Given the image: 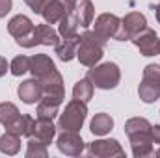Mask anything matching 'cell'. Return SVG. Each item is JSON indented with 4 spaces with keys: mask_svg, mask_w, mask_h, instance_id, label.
<instances>
[{
    "mask_svg": "<svg viewBox=\"0 0 160 158\" xmlns=\"http://www.w3.org/2000/svg\"><path fill=\"white\" fill-rule=\"evenodd\" d=\"M19 117V108L13 102H0V125L8 126Z\"/></svg>",
    "mask_w": 160,
    "mask_h": 158,
    "instance_id": "4316f807",
    "label": "cell"
},
{
    "mask_svg": "<svg viewBox=\"0 0 160 158\" xmlns=\"http://www.w3.org/2000/svg\"><path fill=\"white\" fill-rule=\"evenodd\" d=\"M34 121L36 119L32 116H26V114H19V117L15 119L11 125L6 126V130L21 136V138H30L32 136V128H34Z\"/></svg>",
    "mask_w": 160,
    "mask_h": 158,
    "instance_id": "ac0fdd59",
    "label": "cell"
},
{
    "mask_svg": "<svg viewBox=\"0 0 160 158\" xmlns=\"http://www.w3.org/2000/svg\"><path fill=\"white\" fill-rule=\"evenodd\" d=\"M41 15H43V19H45L47 24H58L67 13H65L63 6L60 4V0H48L45 4L43 11H41Z\"/></svg>",
    "mask_w": 160,
    "mask_h": 158,
    "instance_id": "ffe728a7",
    "label": "cell"
},
{
    "mask_svg": "<svg viewBox=\"0 0 160 158\" xmlns=\"http://www.w3.org/2000/svg\"><path fill=\"white\" fill-rule=\"evenodd\" d=\"M38 80H39L41 87H43V95L63 101V97H65V87H63V78H62V75H60L58 69H52L50 73L43 75V77L38 78Z\"/></svg>",
    "mask_w": 160,
    "mask_h": 158,
    "instance_id": "9c48e42d",
    "label": "cell"
},
{
    "mask_svg": "<svg viewBox=\"0 0 160 158\" xmlns=\"http://www.w3.org/2000/svg\"><path fill=\"white\" fill-rule=\"evenodd\" d=\"M60 41V34L58 30L52 28V24H38L34 28V32L28 36V37H22V39H17V45H21L22 48H32V47H38V45H45V47H56Z\"/></svg>",
    "mask_w": 160,
    "mask_h": 158,
    "instance_id": "277c9868",
    "label": "cell"
},
{
    "mask_svg": "<svg viewBox=\"0 0 160 158\" xmlns=\"http://www.w3.org/2000/svg\"><path fill=\"white\" fill-rule=\"evenodd\" d=\"M11 6H13V0H0V19L11 11Z\"/></svg>",
    "mask_w": 160,
    "mask_h": 158,
    "instance_id": "d6a6232c",
    "label": "cell"
},
{
    "mask_svg": "<svg viewBox=\"0 0 160 158\" xmlns=\"http://www.w3.org/2000/svg\"><path fill=\"white\" fill-rule=\"evenodd\" d=\"M93 84H91V80L89 78H82L78 80L77 84H75V87H73V99H77V101H82V102H89L91 101V97H93Z\"/></svg>",
    "mask_w": 160,
    "mask_h": 158,
    "instance_id": "484cf974",
    "label": "cell"
},
{
    "mask_svg": "<svg viewBox=\"0 0 160 158\" xmlns=\"http://www.w3.org/2000/svg\"><path fill=\"white\" fill-rule=\"evenodd\" d=\"M52 69H56V65L47 54H34L30 58V73L34 78H41L43 75L50 73Z\"/></svg>",
    "mask_w": 160,
    "mask_h": 158,
    "instance_id": "e0dca14e",
    "label": "cell"
},
{
    "mask_svg": "<svg viewBox=\"0 0 160 158\" xmlns=\"http://www.w3.org/2000/svg\"><path fill=\"white\" fill-rule=\"evenodd\" d=\"M158 54H160V39H158Z\"/></svg>",
    "mask_w": 160,
    "mask_h": 158,
    "instance_id": "74e56055",
    "label": "cell"
},
{
    "mask_svg": "<svg viewBox=\"0 0 160 158\" xmlns=\"http://www.w3.org/2000/svg\"><path fill=\"white\" fill-rule=\"evenodd\" d=\"M114 128V119L110 114H104V112H101V114H95V117L91 119V123H89V130H91V134H95V136H106V134H110V130Z\"/></svg>",
    "mask_w": 160,
    "mask_h": 158,
    "instance_id": "d6986e66",
    "label": "cell"
},
{
    "mask_svg": "<svg viewBox=\"0 0 160 158\" xmlns=\"http://www.w3.org/2000/svg\"><path fill=\"white\" fill-rule=\"evenodd\" d=\"M8 71H9V63H8V60H6L4 56H0V78H2Z\"/></svg>",
    "mask_w": 160,
    "mask_h": 158,
    "instance_id": "e575fe53",
    "label": "cell"
},
{
    "mask_svg": "<svg viewBox=\"0 0 160 158\" xmlns=\"http://www.w3.org/2000/svg\"><path fill=\"white\" fill-rule=\"evenodd\" d=\"M155 156H158V158H160V149L157 151V153H155Z\"/></svg>",
    "mask_w": 160,
    "mask_h": 158,
    "instance_id": "8d00e7d4",
    "label": "cell"
},
{
    "mask_svg": "<svg viewBox=\"0 0 160 158\" xmlns=\"http://www.w3.org/2000/svg\"><path fill=\"white\" fill-rule=\"evenodd\" d=\"M151 140L160 145V125H151Z\"/></svg>",
    "mask_w": 160,
    "mask_h": 158,
    "instance_id": "836d02e7",
    "label": "cell"
},
{
    "mask_svg": "<svg viewBox=\"0 0 160 158\" xmlns=\"http://www.w3.org/2000/svg\"><path fill=\"white\" fill-rule=\"evenodd\" d=\"M30 138H36L43 141L45 145H50L52 140L56 138V125H54V119H47V117H38L34 121V128H32V136Z\"/></svg>",
    "mask_w": 160,
    "mask_h": 158,
    "instance_id": "7c38bea8",
    "label": "cell"
},
{
    "mask_svg": "<svg viewBox=\"0 0 160 158\" xmlns=\"http://www.w3.org/2000/svg\"><path fill=\"white\" fill-rule=\"evenodd\" d=\"M60 4L63 6L65 13L69 15V13H75V9H77V4H78V0H60Z\"/></svg>",
    "mask_w": 160,
    "mask_h": 158,
    "instance_id": "1f68e13d",
    "label": "cell"
},
{
    "mask_svg": "<svg viewBox=\"0 0 160 158\" xmlns=\"http://www.w3.org/2000/svg\"><path fill=\"white\" fill-rule=\"evenodd\" d=\"M78 41H80V36H75V37H60L58 45L54 47L58 58L62 62H71L73 58H77Z\"/></svg>",
    "mask_w": 160,
    "mask_h": 158,
    "instance_id": "5bb4252c",
    "label": "cell"
},
{
    "mask_svg": "<svg viewBox=\"0 0 160 158\" xmlns=\"http://www.w3.org/2000/svg\"><path fill=\"white\" fill-rule=\"evenodd\" d=\"M34 28H36V24L30 21V17L21 15V13L11 17L9 22H8V32H9L11 37H15V41L22 39V37H28L34 32Z\"/></svg>",
    "mask_w": 160,
    "mask_h": 158,
    "instance_id": "4fadbf2b",
    "label": "cell"
},
{
    "mask_svg": "<svg viewBox=\"0 0 160 158\" xmlns=\"http://www.w3.org/2000/svg\"><path fill=\"white\" fill-rule=\"evenodd\" d=\"M121 28V19L114 13H101L93 22V32L102 41L116 39Z\"/></svg>",
    "mask_w": 160,
    "mask_h": 158,
    "instance_id": "8992f818",
    "label": "cell"
},
{
    "mask_svg": "<svg viewBox=\"0 0 160 158\" xmlns=\"http://www.w3.org/2000/svg\"><path fill=\"white\" fill-rule=\"evenodd\" d=\"M26 156L28 158H47L48 156V151H47V145L36 140V138H30L28 143H26Z\"/></svg>",
    "mask_w": 160,
    "mask_h": 158,
    "instance_id": "f1b7e54d",
    "label": "cell"
},
{
    "mask_svg": "<svg viewBox=\"0 0 160 158\" xmlns=\"http://www.w3.org/2000/svg\"><path fill=\"white\" fill-rule=\"evenodd\" d=\"M104 43L93 30H86L78 41V48H77V58L84 67H93L97 65L102 56H104Z\"/></svg>",
    "mask_w": 160,
    "mask_h": 158,
    "instance_id": "6da1fadb",
    "label": "cell"
},
{
    "mask_svg": "<svg viewBox=\"0 0 160 158\" xmlns=\"http://www.w3.org/2000/svg\"><path fill=\"white\" fill-rule=\"evenodd\" d=\"M88 117V104L82 101H69L65 104V110L60 114L58 119V128L62 130H75L80 132V128L84 126V121Z\"/></svg>",
    "mask_w": 160,
    "mask_h": 158,
    "instance_id": "3957f363",
    "label": "cell"
},
{
    "mask_svg": "<svg viewBox=\"0 0 160 158\" xmlns=\"http://www.w3.org/2000/svg\"><path fill=\"white\" fill-rule=\"evenodd\" d=\"M77 19H78L80 28H89L93 24V19H95V7H93V2L91 0H80L77 4Z\"/></svg>",
    "mask_w": 160,
    "mask_h": 158,
    "instance_id": "44dd1931",
    "label": "cell"
},
{
    "mask_svg": "<svg viewBox=\"0 0 160 158\" xmlns=\"http://www.w3.org/2000/svg\"><path fill=\"white\" fill-rule=\"evenodd\" d=\"M130 41H132V43L136 45V48H138L143 56H147V58L158 54V36H157V32L151 30V28H143L138 36H134Z\"/></svg>",
    "mask_w": 160,
    "mask_h": 158,
    "instance_id": "30bf717a",
    "label": "cell"
},
{
    "mask_svg": "<svg viewBox=\"0 0 160 158\" xmlns=\"http://www.w3.org/2000/svg\"><path fill=\"white\" fill-rule=\"evenodd\" d=\"M0 151H2L4 155H9V156L17 155V153L21 151V136H17V134L6 130V132L0 136Z\"/></svg>",
    "mask_w": 160,
    "mask_h": 158,
    "instance_id": "d4e9b609",
    "label": "cell"
},
{
    "mask_svg": "<svg viewBox=\"0 0 160 158\" xmlns=\"http://www.w3.org/2000/svg\"><path fill=\"white\" fill-rule=\"evenodd\" d=\"M58 151L67 156H80L84 153V140L75 130H62V134L56 140Z\"/></svg>",
    "mask_w": 160,
    "mask_h": 158,
    "instance_id": "ba28073f",
    "label": "cell"
},
{
    "mask_svg": "<svg viewBox=\"0 0 160 158\" xmlns=\"http://www.w3.org/2000/svg\"><path fill=\"white\" fill-rule=\"evenodd\" d=\"M88 155L95 158H125V149L118 140H95L88 145Z\"/></svg>",
    "mask_w": 160,
    "mask_h": 158,
    "instance_id": "52a82bcc",
    "label": "cell"
},
{
    "mask_svg": "<svg viewBox=\"0 0 160 158\" xmlns=\"http://www.w3.org/2000/svg\"><path fill=\"white\" fill-rule=\"evenodd\" d=\"M155 15H157V21L160 24V4H157V7H155Z\"/></svg>",
    "mask_w": 160,
    "mask_h": 158,
    "instance_id": "d590c367",
    "label": "cell"
},
{
    "mask_svg": "<svg viewBox=\"0 0 160 158\" xmlns=\"http://www.w3.org/2000/svg\"><path fill=\"white\" fill-rule=\"evenodd\" d=\"M143 77L160 82V65H157V63H149V65H145V69H143Z\"/></svg>",
    "mask_w": 160,
    "mask_h": 158,
    "instance_id": "f546056e",
    "label": "cell"
},
{
    "mask_svg": "<svg viewBox=\"0 0 160 158\" xmlns=\"http://www.w3.org/2000/svg\"><path fill=\"white\" fill-rule=\"evenodd\" d=\"M138 95H140V99L145 104H151V102L158 101L160 99V82L143 77L142 82H140V86H138Z\"/></svg>",
    "mask_w": 160,
    "mask_h": 158,
    "instance_id": "9a60e30c",
    "label": "cell"
},
{
    "mask_svg": "<svg viewBox=\"0 0 160 158\" xmlns=\"http://www.w3.org/2000/svg\"><path fill=\"white\" fill-rule=\"evenodd\" d=\"M125 134L128 138L140 134H151V123L145 117H130L125 123Z\"/></svg>",
    "mask_w": 160,
    "mask_h": 158,
    "instance_id": "cb8c5ba5",
    "label": "cell"
},
{
    "mask_svg": "<svg viewBox=\"0 0 160 158\" xmlns=\"http://www.w3.org/2000/svg\"><path fill=\"white\" fill-rule=\"evenodd\" d=\"M143 28H147V19L140 11H130L121 19V28L118 34V41H130L134 36H138Z\"/></svg>",
    "mask_w": 160,
    "mask_h": 158,
    "instance_id": "5b68a950",
    "label": "cell"
},
{
    "mask_svg": "<svg viewBox=\"0 0 160 158\" xmlns=\"http://www.w3.org/2000/svg\"><path fill=\"white\" fill-rule=\"evenodd\" d=\"M62 102H63V101H60V99L43 95V99L38 102V117L54 119L60 114V104H62Z\"/></svg>",
    "mask_w": 160,
    "mask_h": 158,
    "instance_id": "7402d4cb",
    "label": "cell"
},
{
    "mask_svg": "<svg viewBox=\"0 0 160 158\" xmlns=\"http://www.w3.org/2000/svg\"><path fill=\"white\" fill-rule=\"evenodd\" d=\"M47 2H48V0H24V4H26L34 13H41Z\"/></svg>",
    "mask_w": 160,
    "mask_h": 158,
    "instance_id": "4dcf8cb0",
    "label": "cell"
},
{
    "mask_svg": "<svg viewBox=\"0 0 160 158\" xmlns=\"http://www.w3.org/2000/svg\"><path fill=\"white\" fill-rule=\"evenodd\" d=\"M17 95L24 104H38L43 99V87H41L38 78H28L19 84Z\"/></svg>",
    "mask_w": 160,
    "mask_h": 158,
    "instance_id": "8fae6325",
    "label": "cell"
},
{
    "mask_svg": "<svg viewBox=\"0 0 160 158\" xmlns=\"http://www.w3.org/2000/svg\"><path fill=\"white\" fill-rule=\"evenodd\" d=\"M130 140V147H132V155L136 158H145L153 155V140L151 134H140V136H132Z\"/></svg>",
    "mask_w": 160,
    "mask_h": 158,
    "instance_id": "2e32d148",
    "label": "cell"
},
{
    "mask_svg": "<svg viewBox=\"0 0 160 158\" xmlns=\"http://www.w3.org/2000/svg\"><path fill=\"white\" fill-rule=\"evenodd\" d=\"M9 71H11L13 77H22L24 73L30 71V58L24 56V54L15 56V58L11 60V63H9Z\"/></svg>",
    "mask_w": 160,
    "mask_h": 158,
    "instance_id": "83f0119b",
    "label": "cell"
},
{
    "mask_svg": "<svg viewBox=\"0 0 160 158\" xmlns=\"http://www.w3.org/2000/svg\"><path fill=\"white\" fill-rule=\"evenodd\" d=\"M78 28L80 24H78V19H77V13H69L58 22L60 37H75V36H78Z\"/></svg>",
    "mask_w": 160,
    "mask_h": 158,
    "instance_id": "603a6c76",
    "label": "cell"
},
{
    "mask_svg": "<svg viewBox=\"0 0 160 158\" xmlns=\"http://www.w3.org/2000/svg\"><path fill=\"white\" fill-rule=\"evenodd\" d=\"M86 78L91 80L93 87H97V89H104V91L116 89L121 80V69L118 63L106 62V63H101V65H93L88 71Z\"/></svg>",
    "mask_w": 160,
    "mask_h": 158,
    "instance_id": "7a4b0ae2",
    "label": "cell"
}]
</instances>
